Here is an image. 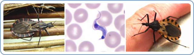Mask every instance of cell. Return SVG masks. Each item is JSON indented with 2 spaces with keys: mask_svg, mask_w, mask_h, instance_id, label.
<instances>
[{
  "mask_svg": "<svg viewBox=\"0 0 194 55\" xmlns=\"http://www.w3.org/2000/svg\"><path fill=\"white\" fill-rule=\"evenodd\" d=\"M66 51L76 52L77 46L74 41L71 40L66 41Z\"/></svg>",
  "mask_w": 194,
  "mask_h": 55,
  "instance_id": "obj_8",
  "label": "cell"
},
{
  "mask_svg": "<svg viewBox=\"0 0 194 55\" xmlns=\"http://www.w3.org/2000/svg\"><path fill=\"white\" fill-rule=\"evenodd\" d=\"M125 51V46L124 45H121L119 47L115 50V51Z\"/></svg>",
  "mask_w": 194,
  "mask_h": 55,
  "instance_id": "obj_13",
  "label": "cell"
},
{
  "mask_svg": "<svg viewBox=\"0 0 194 55\" xmlns=\"http://www.w3.org/2000/svg\"><path fill=\"white\" fill-rule=\"evenodd\" d=\"M68 5L71 8H75L80 6L82 4H68Z\"/></svg>",
  "mask_w": 194,
  "mask_h": 55,
  "instance_id": "obj_12",
  "label": "cell"
},
{
  "mask_svg": "<svg viewBox=\"0 0 194 55\" xmlns=\"http://www.w3.org/2000/svg\"><path fill=\"white\" fill-rule=\"evenodd\" d=\"M100 4H85L86 6L90 9H95L98 8L100 5Z\"/></svg>",
  "mask_w": 194,
  "mask_h": 55,
  "instance_id": "obj_10",
  "label": "cell"
},
{
  "mask_svg": "<svg viewBox=\"0 0 194 55\" xmlns=\"http://www.w3.org/2000/svg\"><path fill=\"white\" fill-rule=\"evenodd\" d=\"M124 22V15H120L117 16L114 21V25L116 29L119 31L120 28L125 25Z\"/></svg>",
  "mask_w": 194,
  "mask_h": 55,
  "instance_id": "obj_7",
  "label": "cell"
},
{
  "mask_svg": "<svg viewBox=\"0 0 194 55\" xmlns=\"http://www.w3.org/2000/svg\"><path fill=\"white\" fill-rule=\"evenodd\" d=\"M121 35L125 38V25H123L120 29L119 31Z\"/></svg>",
  "mask_w": 194,
  "mask_h": 55,
  "instance_id": "obj_11",
  "label": "cell"
},
{
  "mask_svg": "<svg viewBox=\"0 0 194 55\" xmlns=\"http://www.w3.org/2000/svg\"><path fill=\"white\" fill-rule=\"evenodd\" d=\"M121 41L120 35L115 31H111L107 33L104 40L106 45L111 48L116 47L120 44Z\"/></svg>",
  "mask_w": 194,
  "mask_h": 55,
  "instance_id": "obj_1",
  "label": "cell"
},
{
  "mask_svg": "<svg viewBox=\"0 0 194 55\" xmlns=\"http://www.w3.org/2000/svg\"><path fill=\"white\" fill-rule=\"evenodd\" d=\"M123 7V4H107V8L113 14H118L122 10Z\"/></svg>",
  "mask_w": 194,
  "mask_h": 55,
  "instance_id": "obj_6",
  "label": "cell"
},
{
  "mask_svg": "<svg viewBox=\"0 0 194 55\" xmlns=\"http://www.w3.org/2000/svg\"><path fill=\"white\" fill-rule=\"evenodd\" d=\"M112 17L108 11H103L99 12L96 19L97 23L102 26H108L112 23Z\"/></svg>",
  "mask_w": 194,
  "mask_h": 55,
  "instance_id": "obj_2",
  "label": "cell"
},
{
  "mask_svg": "<svg viewBox=\"0 0 194 55\" xmlns=\"http://www.w3.org/2000/svg\"><path fill=\"white\" fill-rule=\"evenodd\" d=\"M94 47L93 44L88 41H84L81 42L78 47L79 52H93Z\"/></svg>",
  "mask_w": 194,
  "mask_h": 55,
  "instance_id": "obj_5",
  "label": "cell"
},
{
  "mask_svg": "<svg viewBox=\"0 0 194 55\" xmlns=\"http://www.w3.org/2000/svg\"><path fill=\"white\" fill-rule=\"evenodd\" d=\"M88 14L85 9L80 8L77 9L74 14V18L75 20L79 23H83L87 19Z\"/></svg>",
  "mask_w": 194,
  "mask_h": 55,
  "instance_id": "obj_4",
  "label": "cell"
},
{
  "mask_svg": "<svg viewBox=\"0 0 194 55\" xmlns=\"http://www.w3.org/2000/svg\"><path fill=\"white\" fill-rule=\"evenodd\" d=\"M82 30L81 26L76 23H73L69 26L67 29L69 37L72 40H77L82 36Z\"/></svg>",
  "mask_w": 194,
  "mask_h": 55,
  "instance_id": "obj_3",
  "label": "cell"
},
{
  "mask_svg": "<svg viewBox=\"0 0 194 55\" xmlns=\"http://www.w3.org/2000/svg\"><path fill=\"white\" fill-rule=\"evenodd\" d=\"M72 16L71 14L68 10H66V24L69 23L71 21Z\"/></svg>",
  "mask_w": 194,
  "mask_h": 55,
  "instance_id": "obj_9",
  "label": "cell"
}]
</instances>
